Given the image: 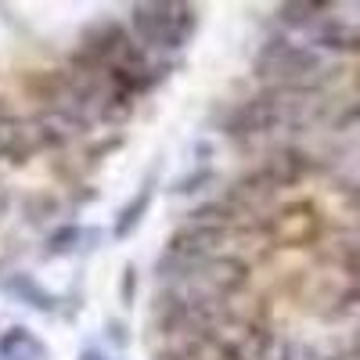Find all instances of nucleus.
<instances>
[{"label":"nucleus","mask_w":360,"mask_h":360,"mask_svg":"<svg viewBox=\"0 0 360 360\" xmlns=\"http://www.w3.org/2000/svg\"><path fill=\"white\" fill-rule=\"evenodd\" d=\"M134 37L137 44L152 51H180L198 25V11L191 4H176V0H159V4H137L130 11Z\"/></svg>","instance_id":"nucleus-1"},{"label":"nucleus","mask_w":360,"mask_h":360,"mask_svg":"<svg viewBox=\"0 0 360 360\" xmlns=\"http://www.w3.org/2000/svg\"><path fill=\"white\" fill-rule=\"evenodd\" d=\"M256 72L270 83H278L281 90H303L324 72V58L310 51L307 44L270 40L256 54Z\"/></svg>","instance_id":"nucleus-2"},{"label":"nucleus","mask_w":360,"mask_h":360,"mask_svg":"<svg viewBox=\"0 0 360 360\" xmlns=\"http://www.w3.org/2000/svg\"><path fill=\"white\" fill-rule=\"evenodd\" d=\"M0 360H47V346L29 328H8L0 335Z\"/></svg>","instance_id":"nucleus-3"},{"label":"nucleus","mask_w":360,"mask_h":360,"mask_svg":"<svg viewBox=\"0 0 360 360\" xmlns=\"http://www.w3.org/2000/svg\"><path fill=\"white\" fill-rule=\"evenodd\" d=\"M152 198H155V180H144L141 195H134L123 209H119L112 234H115V238H130V234L141 227V220H144V213H148V205H152Z\"/></svg>","instance_id":"nucleus-4"},{"label":"nucleus","mask_w":360,"mask_h":360,"mask_svg":"<svg viewBox=\"0 0 360 360\" xmlns=\"http://www.w3.org/2000/svg\"><path fill=\"white\" fill-rule=\"evenodd\" d=\"M4 288L18 299V303L33 307V310H40V314H51V310L58 307V299H54L37 278H29V274H11V278L4 281Z\"/></svg>","instance_id":"nucleus-5"},{"label":"nucleus","mask_w":360,"mask_h":360,"mask_svg":"<svg viewBox=\"0 0 360 360\" xmlns=\"http://www.w3.org/2000/svg\"><path fill=\"white\" fill-rule=\"evenodd\" d=\"M79 360H112L108 353H101V349H83L79 353Z\"/></svg>","instance_id":"nucleus-6"}]
</instances>
